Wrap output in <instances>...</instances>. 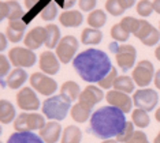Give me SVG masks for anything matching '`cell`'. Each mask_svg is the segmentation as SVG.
Instances as JSON below:
<instances>
[{"mask_svg": "<svg viewBox=\"0 0 160 143\" xmlns=\"http://www.w3.org/2000/svg\"><path fill=\"white\" fill-rule=\"evenodd\" d=\"M116 78H118V72H116V68L112 67V69L110 71V74L105 75L103 79L100 80L97 85L100 86V89H111V87H114V83Z\"/></svg>", "mask_w": 160, "mask_h": 143, "instance_id": "74e56055", "label": "cell"}, {"mask_svg": "<svg viewBox=\"0 0 160 143\" xmlns=\"http://www.w3.org/2000/svg\"><path fill=\"white\" fill-rule=\"evenodd\" d=\"M28 80V72L23 68H15L12 69L8 74V76L6 78V85L8 89L11 90H17L23 85Z\"/></svg>", "mask_w": 160, "mask_h": 143, "instance_id": "44dd1931", "label": "cell"}, {"mask_svg": "<svg viewBox=\"0 0 160 143\" xmlns=\"http://www.w3.org/2000/svg\"><path fill=\"white\" fill-rule=\"evenodd\" d=\"M17 119L15 108L10 101L2 100L0 101V122L3 124H8Z\"/></svg>", "mask_w": 160, "mask_h": 143, "instance_id": "484cf974", "label": "cell"}, {"mask_svg": "<svg viewBox=\"0 0 160 143\" xmlns=\"http://www.w3.org/2000/svg\"><path fill=\"white\" fill-rule=\"evenodd\" d=\"M159 102V94L153 89H140L134 91L133 94V104L137 109L151 112L156 108Z\"/></svg>", "mask_w": 160, "mask_h": 143, "instance_id": "30bf717a", "label": "cell"}, {"mask_svg": "<svg viewBox=\"0 0 160 143\" xmlns=\"http://www.w3.org/2000/svg\"><path fill=\"white\" fill-rule=\"evenodd\" d=\"M134 36L147 46H155L160 40V31L155 26H152L149 22L144 19H141L140 27L134 33Z\"/></svg>", "mask_w": 160, "mask_h": 143, "instance_id": "7c38bea8", "label": "cell"}, {"mask_svg": "<svg viewBox=\"0 0 160 143\" xmlns=\"http://www.w3.org/2000/svg\"><path fill=\"white\" fill-rule=\"evenodd\" d=\"M88 25L93 29H100L107 23V14L103 10H93L88 15Z\"/></svg>", "mask_w": 160, "mask_h": 143, "instance_id": "f546056e", "label": "cell"}, {"mask_svg": "<svg viewBox=\"0 0 160 143\" xmlns=\"http://www.w3.org/2000/svg\"><path fill=\"white\" fill-rule=\"evenodd\" d=\"M81 91L82 90H81V87H79V85L77 82H74V80H67V82H64L60 87V94L66 95L70 101L78 100Z\"/></svg>", "mask_w": 160, "mask_h": 143, "instance_id": "83f0119b", "label": "cell"}, {"mask_svg": "<svg viewBox=\"0 0 160 143\" xmlns=\"http://www.w3.org/2000/svg\"><path fill=\"white\" fill-rule=\"evenodd\" d=\"M132 122L134 123V126H137L138 128H147L151 123L147 111L142 109H134L132 112Z\"/></svg>", "mask_w": 160, "mask_h": 143, "instance_id": "4dcf8cb0", "label": "cell"}, {"mask_svg": "<svg viewBox=\"0 0 160 143\" xmlns=\"http://www.w3.org/2000/svg\"><path fill=\"white\" fill-rule=\"evenodd\" d=\"M72 67L82 80L99 83L105 75L110 74L112 64L104 50L89 48L75 56L72 60Z\"/></svg>", "mask_w": 160, "mask_h": 143, "instance_id": "6da1fadb", "label": "cell"}, {"mask_svg": "<svg viewBox=\"0 0 160 143\" xmlns=\"http://www.w3.org/2000/svg\"><path fill=\"white\" fill-rule=\"evenodd\" d=\"M105 10L110 12L112 17H121L125 12V8L121 6L119 0H107L105 2Z\"/></svg>", "mask_w": 160, "mask_h": 143, "instance_id": "8d00e7d4", "label": "cell"}, {"mask_svg": "<svg viewBox=\"0 0 160 143\" xmlns=\"http://www.w3.org/2000/svg\"><path fill=\"white\" fill-rule=\"evenodd\" d=\"M53 2H56V4L62 7V8H64V10H67V8H70V7H72L77 3V0H53Z\"/></svg>", "mask_w": 160, "mask_h": 143, "instance_id": "b9f144b4", "label": "cell"}, {"mask_svg": "<svg viewBox=\"0 0 160 143\" xmlns=\"http://www.w3.org/2000/svg\"><path fill=\"white\" fill-rule=\"evenodd\" d=\"M30 87H33L41 95L52 97L53 93L58 90V83L55 79H52L44 72H34L30 75Z\"/></svg>", "mask_w": 160, "mask_h": 143, "instance_id": "52a82bcc", "label": "cell"}, {"mask_svg": "<svg viewBox=\"0 0 160 143\" xmlns=\"http://www.w3.org/2000/svg\"><path fill=\"white\" fill-rule=\"evenodd\" d=\"M70 115L74 122L85 123V122H88L89 117H92V109L88 108L86 105L81 104V102H77V104H74V106L71 108Z\"/></svg>", "mask_w": 160, "mask_h": 143, "instance_id": "603a6c76", "label": "cell"}, {"mask_svg": "<svg viewBox=\"0 0 160 143\" xmlns=\"http://www.w3.org/2000/svg\"><path fill=\"white\" fill-rule=\"evenodd\" d=\"M132 78L137 86H140V87L149 86L155 78V65L149 60L138 61L132 72Z\"/></svg>", "mask_w": 160, "mask_h": 143, "instance_id": "9c48e42d", "label": "cell"}, {"mask_svg": "<svg viewBox=\"0 0 160 143\" xmlns=\"http://www.w3.org/2000/svg\"><path fill=\"white\" fill-rule=\"evenodd\" d=\"M140 23H141V19H137V18H134V17H125L121 21V26L125 29L129 34H134V33L138 30V27H140Z\"/></svg>", "mask_w": 160, "mask_h": 143, "instance_id": "d6a6232c", "label": "cell"}, {"mask_svg": "<svg viewBox=\"0 0 160 143\" xmlns=\"http://www.w3.org/2000/svg\"><path fill=\"white\" fill-rule=\"evenodd\" d=\"M71 102L66 95L58 94L48 97L42 102V115L49 120H55V122H60V120L66 119L67 113L71 111Z\"/></svg>", "mask_w": 160, "mask_h": 143, "instance_id": "3957f363", "label": "cell"}, {"mask_svg": "<svg viewBox=\"0 0 160 143\" xmlns=\"http://www.w3.org/2000/svg\"><path fill=\"white\" fill-rule=\"evenodd\" d=\"M119 3H121V6L123 8L127 10V8H132L136 4V0H119Z\"/></svg>", "mask_w": 160, "mask_h": 143, "instance_id": "ee69618b", "label": "cell"}, {"mask_svg": "<svg viewBox=\"0 0 160 143\" xmlns=\"http://www.w3.org/2000/svg\"><path fill=\"white\" fill-rule=\"evenodd\" d=\"M17 105L21 111H38L40 100L33 87H22L17 93Z\"/></svg>", "mask_w": 160, "mask_h": 143, "instance_id": "8fae6325", "label": "cell"}, {"mask_svg": "<svg viewBox=\"0 0 160 143\" xmlns=\"http://www.w3.org/2000/svg\"><path fill=\"white\" fill-rule=\"evenodd\" d=\"M45 116L37 112H22L14 120V130L17 132L25 131H40L45 127Z\"/></svg>", "mask_w": 160, "mask_h": 143, "instance_id": "277c9868", "label": "cell"}, {"mask_svg": "<svg viewBox=\"0 0 160 143\" xmlns=\"http://www.w3.org/2000/svg\"><path fill=\"white\" fill-rule=\"evenodd\" d=\"M45 38H47L45 26H36L25 36L23 42H25V46L26 48H29V49H32V50H36V49H38L42 44H45Z\"/></svg>", "mask_w": 160, "mask_h": 143, "instance_id": "e0dca14e", "label": "cell"}, {"mask_svg": "<svg viewBox=\"0 0 160 143\" xmlns=\"http://www.w3.org/2000/svg\"><path fill=\"white\" fill-rule=\"evenodd\" d=\"M103 40V33L100 29H93V27H86L81 33V42L83 45H97Z\"/></svg>", "mask_w": 160, "mask_h": 143, "instance_id": "d4e9b609", "label": "cell"}, {"mask_svg": "<svg viewBox=\"0 0 160 143\" xmlns=\"http://www.w3.org/2000/svg\"><path fill=\"white\" fill-rule=\"evenodd\" d=\"M103 143H119V142L114 141V139H105V141H103Z\"/></svg>", "mask_w": 160, "mask_h": 143, "instance_id": "f907efd6", "label": "cell"}, {"mask_svg": "<svg viewBox=\"0 0 160 143\" xmlns=\"http://www.w3.org/2000/svg\"><path fill=\"white\" fill-rule=\"evenodd\" d=\"M126 124V117L121 109L111 105L101 106L92 113L89 122V131L99 139L116 138Z\"/></svg>", "mask_w": 160, "mask_h": 143, "instance_id": "7a4b0ae2", "label": "cell"}, {"mask_svg": "<svg viewBox=\"0 0 160 143\" xmlns=\"http://www.w3.org/2000/svg\"><path fill=\"white\" fill-rule=\"evenodd\" d=\"M133 134H134V123L133 122H126L123 130L116 135V141H118L119 143H127V141L133 136Z\"/></svg>", "mask_w": 160, "mask_h": 143, "instance_id": "e575fe53", "label": "cell"}, {"mask_svg": "<svg viewBox=\"0 0 160 143\" xmlns=\"http://www.w3.org/2000/svg\"><path fill=\"white\" fill-rule=\"evenodd\" d=\"M26 26H28V23H25L22 19L10 22L8 26L6 29V36H7V38H8V41L14 42V44L19 42L23 38Z\"/></svg>", "mask_w": 160, "mask_h": 143, "instance_id": "ac0fdd59", "label": "cell"}, {"mask_svg": "<svg viewBox=\"0 0 160 143\" xmlns=\"http://www.w3.org/2000/svg\"><path fill=\"white\" fill-rule=\"evenodd\" d=\"M25 12L22 7L15 0H8V2H2L0 3V19H6L8 18L10 22L12 21H19L23 19Z\"/></svg>", "mask_w": 160, "mask_h": 143, "instance_id": "5bb4252c", "label": "cell"}, {"mask_svg": "<svg viewBox=\"0 0 160 143\" xmlns=\"http://www.w3.org/2000/svg\"><path fill=\"white\" fill-rule=\"evenodd\" d=\"M152 4H153V10H155V12L160 14V0H153V2H152Z\"/></svg>", "mask_w": 160, "mask_h": 143, "instance_id": "7dc6e473", "label": "cell"}, {"mask_svg": "<svg viewBox=\"0 0 160 143\" xmlns=\"http://www.w3.org/2000/svg\"><path fill=\"white\" fill-rule=\"evenodd\" d=\"M110 33H111V37L114 38L116 42H126L127 40H129V37H130V34L121 26V23L114 25V26L111 27Z\"/></svg>", "mask_w": 160, "mask_h": 143, "instance_id": "836d02e7", "label": "cell"}, {"mask_svg": "<svg viewBox=\"0 0 160 143\" xmlns=\"http://www.w3.org/2000/svg\"><path fill=\"white\" fill-rule=\"evenodd\" d=\"M78 40L74 37V36H64L62 37V40L59 41L56 46V56L59 59L60 63L63 64H68L70 61L74 60L75 52L78 50Z\"/></svg>", "mask_w": 160, "mask_h": 143, "instance_id": "ba28073f", "label": "cell"}, {"mask_svg": "<svg viewBox=\"0 0 160 143\" xmlns=\"http://www.w3.org/2000/svg\"><path fill=\"white\" fill-rule=\"evenodd\" d=\"M7 36L6 34H0V50H4L6 48H7Z\"/></svg>", "mask_w": 160, "mask_h": 143, "instance_id": "f6af8a7d", "label": "cell"}, {"mask_svg": "<svg viewBox=\"0 0 160 143\" xmlns=\"http://www.w3.org/2000/svg\"><path fill=\"white\" fill-rule=\"evenodd\" d=\"M41 2H47V0H25V7L29 11H34L36 7L41 4Z\"/></svg>", "mask_w": 160, "mask_h": 143, "instance_id": "7bdbcfd3", "label": "cell"}, {"mask_svg": "<svg viewBox=\"0 0 160 143\" xmlns=\"http://www.w3.org/2000/svg\"><path fill=\"white\" fill-rule=\"evenodd\" d=\"M110 50L114 53L115 60H116V63H118V67H121L122 71L126 72V71H129L130 68L134 67L137 50L133 45H129V44L118 45V42H111Z\"/></svg>", "mask_w": 160, "mask_h": 143, "instance_id": "5b68a950", "label": "cell"}, {"mask_svg": "<svg viewBox=\"0 0 160 143\" xmlns=\"http://www.w3.org/2000/svg\"><path fill=\"white\" fill-rule=\"evenodd\" d=\"M155 56H156V59H158V60L160 61V45L155 49Z\"/></svg>", "mask_w": 160, "mask_h": 143, "instance_id": "c3c4849f", "label": "cell"}, {"mask_svg": "<svg viewBox=\"0 0 160 143\" xmlns=\"http://www.w3.org/2000/svg\"><path fill=\"white\" fill-rule=\"evenodd\" d=\"M153 83L156 86V89L160 90V69H158V71L155 72V78H153Z\"/></svg>", "mask_w": 160, "mask_h": 143, "instance_id": "bcb514c9", "label": "cell"}, {"mask_svg": "<svg viewBox=\"0 0 160 143\" xmlns=\"http://www.w3.org/2000/svg\"><path fill=\"white\" fill-rule=\"evenodd\" d=\"M7 143H45L41 136L36 135L32 131H25V132H14L8 136Z\"/></svg>", "mask_w": 160, "mask_h": 143, "instance_id": "7402d4cb", "label": "cell"}, {"mask_svg": "<svg viewBox=\"0 0 160 143\" xmlns=\"http://www.w3.org/2000/svg\"><path fill=\"white\" fill-rule=\"evenodd\" d=\"M159 31H160V22H159Z\"/></svg>", "mask_w": 160, "mask_h": 143, "instance_id": "f5cc1de1", "label": "cell"}, {"mask_svg": "<svg viewBox=\"0 0 160 143\" xmlns=\"http://www.w3.org/2000/svg\"><path fill=\"white\" fill-rule=\"evenodd\" d=\"M82 22L83 17L77 10H67L59 15V23L64 27H78Z\"/></svg>", "mask_w": 160, "mask_h": 143, "instance_id": "ffe728a7", "label": "cell"}, {"mask_svg": "<svg viewBox=\"0 0 160 143\" xmlns=\"http://www.w3.org/2000/svg\"><path fill=\"white\" fill-rule=\"evenodd\" d=\"M62 134V126L58 122H48L42 130H40V136L45 143H56Z\"/></svg>", "mask_w": 160, "mask_h": 143, "instance_id": "d6986e66", "label": "cell"}, {"mask_svg": "<svg viewBox=\"0 0 160 143\" xmlns=\"http://www.w3.org/2000/svg\"><path fill=\"white\" fill-rule=\"evenodd\" d=\"M10 68H11V61H10V59L6 55L2 53L0 55V75H2V78L8 76Z\"/></svg>", "mask_w": 160, "mask_h": 143, "instance_id": "f35d334b", "label": "cell"}, {"mask_svg": "<svg viewBox=\"0 0 160 143\" xmlns=\"http://www.w3.org/2000/svg\"><path fill=\"white\" fill-rule=\"evenodd\" d=\"M38 65L41 72H44L47 75H55L59 72L60 69V61L58 59L56 53L51 52V50H45L40 55Z\"/></svg>", "mask_w": 160, "mask_h": 143, "instance_id": "9a60e30c", "label": "cell"}, {"mask_svg": "<svg viewBox=\"0 0 160 143\" xmlns=\"http://www.w3.org/2000/svg\"><path fill=\"white\" fill-rule=\"evenodd\" d=\"M153 143H160V131H159V134L156 135V138H155V141H153Z\"/></svg>", "mask_w": 160, "mask_h": 143, "instance_id": "816d5d0a", "label": "cell"}, {"mask_svg": "<svg viewBox=\"0 0 160 143\" xmlns=\"http://www.w3.org/2000/svg\"><path fill=\"white\" fill-rule=\"evenodd\" d=\"M155 119H156V120H158V122L160 123V108H159L158 111L155 112Z\"/></svg>", "mask_w": 160, "mask_h": 143, "instance_id": "681fc988", "label": "cell"}, {"mask_svg": "<svg viewBox=\"0 0 160 143\" xmlns=\"http://www.w3.org/2000/svg\"><path fill=\"white\" fill-rule=\"evenodd\" d=\"M103 98H104L103 90L99 89V87H96V86H93V85H89L81 91L78 102H81V104L88 106V108L93 109V106L96 104H99Z\"/></svg>", "mask_w": 160, "mask_h": 143, "instance_id": "2e32d148", "label": "cell"}, {"mask_svg": "<svg viewBox=\"0 0 160 143\" xmlns=\"http://www.w3.org/2000/svg\"><path fill=\"white\" fill-rule=\"evenodd\" d=\"M127 143H149L147 135L142 131H134L133 136L127 141Z\"/></svg>", "mask_w": 160, "mask_h": 143, "instance_id": "60d3db41", "label": "cell"}, {"mask_svg": "<svg viewBox=\"0 0 160 143\" xmlns=\"http://www.w3.org/2000/svg\"><path fill=\"white\" fill-rule=\"evenodd\" d=\"M112 89L118 90V91H123V93H126V94H130L134 91V89H136V83H134L133 78H130V76L121 75L116 78Z\"/></svg>", "mask_w": 160, "mask_h": 143, "instance_id": "f1b7e54d", "label": "cell"}, {"mask_svg": "<svg viewBox=\"0 0 160 143\" xmlns=\"http://www.w3.org/2000/svg\"><path fill=\"white\" fill-rule=\"evenodd\" d=\"M97 4V0H78L79 8L85 12H92Z\"/></svg>", "mask_w": 160, "mask_h": 143, "instance_id": "ab89813d", "label": "cell"}, {"mask_svg": "<svg viewBox=\"0 0 160 143\" xmlns=\"http://www.w3.org/2000/svg\"><path fill=\"white\" fill-rule=\"evenodd\" d=\"M8 59L11 64L17 68L33 67L37 61V56L32 49L26 46H14L8 52Z\"/></svg>", "mask_w": 160, "mask_h": 143, "instance_id": "8992f818", "label": "cell"}, {"mask_svg": "<svg viewBox=\"0 0 160 143\" xmlns=\"http://www.w3.org/2000/svg\"><path fill=\"white\" fill-rule=\"evenodd\" d=\"M40 17H41V19L45 21V22L53 21L58 17V4L53 2V0H51L48 4H47L44 8H42L41 14H40Z\"/></svg>", "mask_w": 160, "mask_h": 143, "instance_id": "1f68e13d", "label": "cell"}, {"mask_svg": "<svg viewBox=\"0 0 160 143\" xmlns=\"http://www.w3.org/2000/svg\"><path fill=\"white\" fill-rule=\"evenodd\" d=\"M82 131L77 126H67L62 134V143H81Z\"/></svg>", "mask_w": 160, "mask_h": 143, "instance_id": "4316f807", "label": "cell"}, {"mask_svg": "<svg viewBox=\"0 0 160 143\" xmlns=\"http://www.w3.org/2000/svg\"><path fill=\"white\" fill-rule=\"evenodd\" d=\"M136 11L140 17L147 18V17L151 15L155 10H153V4H152L149 0H140L136 6Z\"/></svg>", "mask_w": 160, "mask_h": 143, "instance_id": "d590c367", "label": "cell"}, {"mask_svg": "<svg viewBox=\"0 0 160 143\" xmlns=\"http://www.w3.org/2000/svg\"><path fill=\"white\" fill-rule=\"evenodd\" d=\"M45 30H47V38H45L44 45L48 48V49H53V48L56 49L58 44H59V41L62 40L59 26L55 23H49L45 26Z\"/></svg>", "mask_w": 160, "mask_h": 143, "instance_id": "cb8c5ba5", "label": "cell"}, {"mask_svg": "<svg viewBox=\"0 0 160 143\" xmlns=\"http://www.w3.org/2000/svg\"><path fill=\"white\" fill-rule=\"evenodd\" d=\"M105 100L111 106L121 109L123 113H129L132 111L133 106V98H130L129 94L123 93V91H118V90H110L105 94Z\"/></svg>", "mask_w": 160, "mask_h": 143, "instance_id": "4fadbf2b", "label": "cell"}]
</instances>
